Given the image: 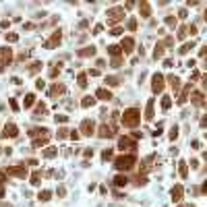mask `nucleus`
Wrapping results in <instances>:
<instances>
[{
	"label": "nucleus",
	"instance_id": "1",
	"mask_svg": "<svg viewBox=\"0 0 207 207\" xmlns=\"http://www.w3.org/2000/svg\"><path fill=\"white\" fill-rule=\"evenodd\" d=\"M139 120H141V112L137 108H131V110H126L122 114V124L124 126H137Z\"/></svg>",
	"mask_w": 207,
	"mask_h": 207
},
{
	"label": "nucleus",
	"instance_id": "2",
	"mask_svg": "<svg viewBox=\"0 0 207 207\" xmlns=\"http://www.w3.org/2000/svg\"><path fill=\"white\" fill-rule=\"evenodd\" d=\"M133 164H135L133 155H120V158H116V168L118 170H128V168H133Z\"/></svg>",
	"mask_w": 207,
	"mask_h": 207
},
{
	"label": "nucleus",
	"instance_id": "3",
	"mask_svg": "<svg viewBox=\"0 0 207 207\" xmlns=\"http://www.w3.org/2000/svg\"><path fill=\"white\" fill-rule=\"evenodd\" d=\"M108 15H110L108 17V23H116V21H120L124 17V8H112Z\"/></svg>",
	"mask_w": 207,
	"mask_h": 207
},
{
	"label": "nucleus",
	"instance_id": "4",
	"mask_svg": "<svg viewBox=\"0 0 207 207\" xmlns=\"http://www.w3.org/2000/svg\"><path fill=\"white\" fill-rule=\"evenodd\" d=\"M151 89H153V93H158V91L164 89V77H162V75H153V85H151Z\"/></svg>",
	"mask_w": 207,
	"mask_h": 207
},
{
	"label": "nucleus",
	"instance_id": "5",
	"mask_svg": "<svg viewBox=\"0 0 207 207\" xmlns=\"http://www.w3.org/2000/svg\"><path fill=\"white\" fill-rule=\"evenodd\" d=\"M81 131H83V135H93V131H95V124H93V120H83Z\"/></svg>",
	"mask_w": 207,
	"mask_h": 207
},
{
	"label": "nucleus",
	"instance_id": "6",
	"mask_svg": "<svg viewBox=\"0 0 207 207\" xmlns=\"http://www.w3.org/2000/svg\"><path fill=\"white\" fill-rule=\"evenodd\" d=\"M118 147L124 151V149H131V147H135V143H133L131 139H126V137H120V141H118Z\"/></svg>",
	"mask_w": 207,
	"mask_h": 207
},
{
	"label": "nucleus",
	"instance_id": "7",
	"mask_svg": "<svg viewBox=\"0 0 207 207\" xmlns=\"http://www.w3.org/2000/svg\"><path fill=\"white\" fill-rule=\"evenodd\" d=\"M2 135H4V137H17V135H19V131H17L15 124H6L4 131H2Z\"/></svg>",
	"mask_w": 207,
	"mask_h": 207
},
{
	"label": "nucleus",
	"instance_id": "8",
	"mask_svg": "<svg viewBox=\"0 0 207 207\" xmlns=\"http://www.w3.org/2000/svg\"><path fill=\"white\" fill-rule=\"evenodd\" d=\"M95 95H97L99 99H104V101H110V99H112V93H110L108 89H97Z\"/></svg>",
	"mask_w": 207,
	"mask_h": 207
},
{
	"label": "nucleus",
	"instance_id": "9",
	"mask_svg": "<svg viewBox=\"0 0 207 207\" xmlns=\"http://www.w3.org/2000/svg\"><path fill=\"white\" fill-rule=\"evenodd\" d=\"M60 37H62V35H60V31H56L54 35H52V39L46 41V48H54L56 44H60Z\"/></svg>",
	"mask_w": 207,
	"mask_h": 207
},
{
	"label": "nucleus",
	"instance_id": "10",
	"mask_svg": "<svg viewBox=\"0 0 207 207\" xmlns=\"http://www.w3.org/2000/svg\"><path fill=\"white\" fill-rule=\"evenodd\" d=\"M120 48H122V52H124V54H128V52L133 50V39H131V37L122 39V46H120Z\"/></svg>",
	"mask_w": 207,
	"mask_h": 207
},
{
	"label": "nucleus",
	"instance_id": "11",
	"mask_svg": "<svg viewBox=\"0 0 207 207\" xmlns=\"http://www.w3.org/2000/svg\"><path fill=\"white\" fill-rule=\"evenodd\" d=\"M8 174H15V176H27V170H25V168H11V170H8Z\"/></svg>",
	"mask_w": 207,
	"mask_h": 207
},
{
	"label": "nucleus",
	"instance_id": "12",
	"mask_svg": "<svg viewBox=\"0 0 207 207\" xmlns=\"http://www.w3.org/2000/svg\"><path fill=\"white\" fill-rule=\"evenodd\" d=\"M114 133H112V128L108 126V124H104V126H99V137H112Z\"/></svg>",
	"mask_w": 207,
	"mask_h": 207
},
{
	"label": "nucleus",
	"instance_id": "13",
	"mask_svg": "<svg viewBox=\"0 0 207 207\" xmlns=\"http://www.w3.org/2000/svg\"><path fill=\"white\" fill-rule=\"evenodd\" d=\"M126 182H128V178H126V176H122V174H118V176L114 178V184H116V186H124Z\"/></svg>",
	"mask_w": 207,
	"mask_h": 207
},
{
	"label": "nucleus",
	"instance_id": "14",
	"mask_svg": "<svg viewBox=\"0 0 207 207\" xmlns=\"http://www.w3.org/2000/svg\"><path fill=\"white\" fill-rule=\"evenodd\" d=\"M60 93H64V85H54L52 91H50V95L54 97V95H60Z\"/></svg>",
	"mask_w": 207,
	"mask_h": 207
},
{
	"label": "nucleus",
	"instance_id": "15",
	"mask_svg": "<svg viewBox=\"0 0 207 207\" xmlns=\"http://www.w3.org/2000/svg\"><path fill=\"white\" fill-rule=\"evenodd\" d=\"M172 199H174V201H180V199H182V188H180V186H176L174 191H172Z\"/></svg>",
	"mask_w": 207,
	"mask_h": 207
},
{
	"label": "nucleus",
	"instance_id": "16",
	"mask_svg": "<svg viewBox=\"0 0 207 207\" xmlns=\"http://www.w3.org/2000/svg\"><path fill=\"white\" fill-rule=\"evenodd\" d=\"M145 118H153V99L147 101V110H145Z\"/></svg>",
	"mask_w": 207,
	"mask_h": 207
},
{
	"label": "nucleus",
	"instance_id": "17",
	"mask_svg": "<svg viewBox=\"0 0 207 207\" xmlns=\"http://www.w3.org/2000/svg\"><path fill=\"white\" fill-rule=\"evenodd\" d=\"M95 54V48H85V50H79V56H93Z\"/></svg>",
	"mask_w": 207,
	"mask_h": 207
},
{
	"label": "nucleus",
	"instance_id": "18",
	"mask_svg": "<svg viewBox=\"0 0 207 207\" xmlns=\"http://www.w3.org/2000/svg\"><path fill=\"white\" fill-rule=\"evenodd\" d=\"M153 56H155V58H162V56H164V46H162V44H158V46H155Z\"/></svg>",
	"mask_w": 207,
	"mask_h": 207
},
{
	"label": "nucleus",
	"instance_id": "19",
	"mask_svg": "<svg viewBox=\"0 0 207 207\" xmlns=\"http://www.w3.org/2000/svg\"><path fill=\"white\" fill-rule=\"evenodd\" d=\"M33 101H35V95H33V93H29V95H25V108L33 106Z\"/></svg>",
	"mask_w": 207,
	"mask_h": 207
},
{
	"label": "nucleus",
	"instance_id": "20",
	"mask_svg": "<svg viewBox=\"0 0 207 207\" xmlns=\"http://www.w3.org/2000/svg\"><path fill=\"white\" fill-rule=\"evenodd\" d=\"M168 81H170V85H172L174 89H178V87H180V79H178V77H174V75H172Z\"/></svg>",
	"mask_w": 207,
	"mask_h": 207
},
{
	"label": "nucleus",
	"instance_id": "21",
	"mask_svg": "<svg viewBox=\"0 0 207 207\" xmlns=\"http://www.w3.org/2000/svg\"><path fill=\"white\" fill-rule=\"evenodd\" d=\"M139 8H141V17H149V4L147 2H143V4H139Z\"/></svg>",
	"mask_w": 207,
	"mask_h": 207
},
{
	"label": "nucleus",
	"instance_id": "22",
	"mask_svg": "<svg viewBox=\"0 0 207 207\" xmlns=\"http://www.w3.org/2000/svg\"><path fill=\"white\" fill-rule=\"evenodd\" d=\"M108 52L112 56H118L120 54V46H108Z\"/></svg>",
	"mask_w": 207,
	"mask_h": 207
},
{
	"label": "nucleus",
	"instance_id": "23",
	"mask_svg": "<svg viewBox=\"0 0 207 207\" xmlns=\"http://www.w3.org/2000/svg\"><path fill=\"white\" fill-rule=\"evenodd\" d=\"M0 58H4L6 62H8V60H11V50H6V48H4V50H0Z\"/></svg>",
	"mask_w": 207,
	"mask_h": 207
},
{
	"label": "nucleus",
	"instance_id": "24",
	"mask_svg": "<svg viewBox=\"0 0 207 207\" xmlns=\"http://www.w3.org/2000/svg\"><path fill=\"white\" fill-rule=\"evenodd\" d=\"M93 104H95V99H93V97H85V99H83V108H89V106H93Z\"/></svg>",
	"mask_w": 207,
	"mask_h": 207
},
{
	"label": "nucleus",
	"instance_id": "25",
	"mask_svg": "<svg viewBox=\"0 0 207 207\" xmlns=\"http://www.w3.org/2000/svg\"><path fill=\"white\" fill-rule=\"evenodd\" d=\"M170 106H172V99H170V97H164V99H162V108H164V110H168Z\"/></svg>",
	"mask_w": 207,
	"mask_h": 207
},
{
	"label": "nucleus",
	"instance_id": "26",
	"mask_svg": "<svg viewBox=\"0 0 207 207\" xmlns=\"http://www.w3.org/2000/svg\"><path fill=\"white\" fill-rule=\"evenodd\" d=\"M106 83H108V85H112V87H114V85H118L120 81L116 79V77H108V79H106Z\"/></svg>",
	"mask_w": 207,
	"mask_h": 207
},
{
	"label": "nucleus",
	"instance_id": "27",
	"mask_svg": "<svg viewBox=\"0 0 207 207\" xmlns=\"http://www.w3.org/2000/svg\"><path fill=\"white\" fill-rule=\"evenodd\" d=\"M191 48H193V41H191V44H184L182 48H180V54H186V52L191 50Z\"/></svg>",
	"mask_w": 207,
	"mask_h": 207
},
{
	"label": "nucleus",
	"instance_id": "28",
	"mask_svg": "<svg viewBox=\"0 0 207 207\" xmlns=\"http://www.w3.org/2000/svg\"><path fill=\"white\" fill-rule=\"evenodd\" d=\"M39 199H41V201H48V199H50V191H41V193H39Z\"/></svg>",
	"mask_w": 207,
	"mask_h": 207
},
{
	"label": "nucleus",
	"instance_id": "29",
	"mask_svg": "<svg viewBox=\"0 0 207 207\" xmlns=\"http://www.w3.org/2000/svg\"><path fill=\"white\" fill-rule=\"evenodd\" d=\"M79 85H81V87L87 85V77H85V75H79Z\"/></svg>",
	"mask_w": 207,
	"mask_h": 207
},
{
	"label": "nucleus",
	"instance_id": "30",
	"mask_svg": "<svg viewBox=\"0 0 207 207\" xmlns=\"http://www.w3.org/2000/svg\"><path fill=\"white\" fill-rule=\"evenodd\" d=\"M44 155H46V158H52V155H56V149H54V147H52V149H46Z\"/></svg>",
	"mask_w": 207,
	"mask_h": 207
},
{
	"label": "nucleus",
	"instance_id": "31",
	"mask_svg": "<svg viewBox=\"0 0 207 207\" xmlns=\"http://www.w3.org/2000/svg\"><path fill=\"white\" fill-rule=\"evenodd\" d=\"M39 178H41V176H39V174H37V172H35V174H33V176H31V182H33V184H39Z\"/></svg>",
	"mask_w": 207,
	"mask_h": 207
},
{
	"label": "nucleus",
	"instance_id": "32",
	"mask_svg": "<svg viewBox=\"0 0 207 207\" xmlns=\"http://www.w3.org/2000/svg\"><path fill=\"white\" fill-rule=\"evenodd\" d=\"M201 99H203L201 93H195V95H193V101H195V104H201Z\"/></svg>",
	"mask_w": 207,
	"mask_h": 207
},
{
	"label": "nucleus",
	"instance_id": "33",
	"mask_svg": "<svg viewBox=\"0 0 207 207\" xmlns=\"http://www.w3.org/2000/svg\"><path fill=\"white\" fill-rule=\"evenodd\" d=\"M180 174L186 176V164H184V162H180Z\"/></svg>",
	"mask_w": 207,
	"mask_h": 207
},
{
	"label": "nucleus",
	"instance_id": "34",
	"mask_svg": "<svg viewBox=\"0 0 207 207\" xmlns=\"http://www.w3.org/2000/svg\"><path fill=\"white\" fill-rule=\"evenodd\" d=\"M166 23L170 25V27H174V25H176V19H174V17H168V19H166Z\"/></svg>",
	"mask_w": 207,
	"mask_h": 207
},
{
	"label": "nucleus",
	"instance_id": "35",
	"mask_svg": "<svg viewBox=\"0 0 207 207\" xmlns=\"http://www.w3.org/2000/svg\"><path fill=\"white\" fill-rule=\"evenodd\" d=\"M101 158H104V160H110V158H112V151H110V149H106V151L101 153Z\"/></svg>",
	"mask_w": 207,
	"mask_h": 207
},
{
	"label": "nucleus",
	"instance_id": "36",
	"mask_svg": "<svg viewBox=\"0 0 207 207\" xmlns=\"http://www.w3.org/2000/svg\"><path fill=\"white\" fill-rule=\"evenodd\" d=\"M110 33H112V35H120V33H122V29H120V27H114Z\"/></svg>",
	"mask_w": 207,
	"mask_h": 207
},
{
	"label": "nucleus",
	"instance_id": "37",
	"mask_svg": "<svg viewBox=\"0 0 207 207\" xmlns=\"http://www.w3.org/2000/svg\"><path fill=\"white\" fill-rule=\"evenodd\" d=\"M66 120H68V118H66L64 114H60V116H56V122H66Z\"/></svg>",
	"mask_w": 207,
	"mask_h": 207
},
{
	"label": "nucleus",
	"instance_id": "38",
	"mask_svg": "<svg viewBox=\"0 0 207 207\" xmlns=\"http://www.w3.org/2000/svg\"><path fill=\"white\" fill-rule=\"evenodd\" d=\"M6 39H8V41H17V39H19V37H17V35H15V33H8V35H6Z\"/></svg>",
	"mask_w": 207,
	"mask_h": 207
},
{
	"label": "nucleus",
	"instance_id": "39",
	"mask_svg": "<svg viewBox=\"0 0 207 207\" xmlns=\"http://www.w3.org/2000/svg\"><path fill=\"white\" fill-rule=\"evenodd\" d=\"M8 104H11V108H13V110H19V106H17V101H15V99H8Z\"/></svg>",
	"mask_w": 207,
	"mask_h": 207
},
{
	"label": "nucleus",
	"instance_id": "40",
	"mask_svg": "<svg viewBox=\"0 0 207 207\" xmlns=\"http://www.w3.org/2000/svg\"><path fill=\"white\" fill-rule=\"evenodd\" d=\"M135 27H137V21H131V23H128V29H131V31H135Z\"/></svg>",
	"mask_w": 207,
	"mask_h": 207
},
{
	"label": "nucleus",
	"instance_id": "41",
	"mask_svg": "<svg viewBox=\"0 0 207 207\" xmlns=\"http://www.w3.org/2000/svg\"><path fill=\"white\" fill-rule=\"evenodd\" d=\"M112 66H120V58H118V56H116L114 60H112Z\"/></svg>",
	"mask_w": 207,
	"mask_h": 207
},
{
	"label": "nucleus",
	"instance_id": "42",
	"mask_svg": "<svg viewBox=\"0 0 207 207\" xmlns=\"http://www.w3.org/2000/svg\"><path fill=\"white\" fill-rule=\"evenodd\" d=\"M101 29H104L101 25H95V29H93V33H101Z\"/></svg>",
	"mask_w": 207,
	"mask_h": 207
},
{
	"label": "nucleus",
	"instance_id": "43",
	"mask_svg": "<svg viewBox=\"0 0 207 207\" xmlns=\"http://www.w3.org/2000/svg\"><path fill=\"white\" fill-rule=\"evenodd\" d=\"M201 124H203V126H207V116H203V120H201Z\"/></svg>",
	"mask_w": 207,
	"mask_h": 207
},
{
	"label": "nucleus",
	"instance_id": "44",
	"mask_svg": "<svg viewBox=\"0 0 207 207\" xmlns=\"http://www.w3.org/2000/svg\"><path fill=\"white\" fill-rule=\"evenodd\" d=\"M205 87H207V75H205Z\"/></svg>",
	"mask_w": 207,
	"mask_h": 207
},
{
	"label": "nucleus",
	"instance_id": "45",
	"mask_svg": "<svg viewBox=\"0 0 207 207\" xmlns=\"http://www.w3.org/2000/svg\"><path fill=\"white\" fill-rule=\"evenodd\" d=\"M205 21H207V11H205Z\"/></svg>",
	"mask_w": 207,
	"mask_h": 207
},
{
	"label": "nucleus",
	"instance_id": "46",
	"mask_svg": "<svg viewBox=\"0 0 207 207\" xmlns=\"http://www.w3.org/2000/svg\"><path fill=\"white\" fill-rule=\"evenodd\" d=\"M0 73H2V66H0Z\"/></svg>",
	"mask_w": 207,
	"mask_h": 207
}]
</instances>
